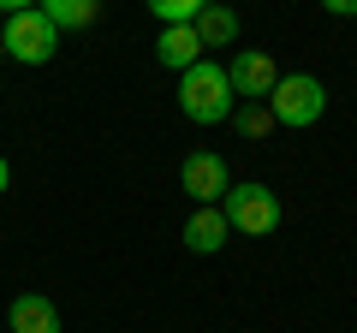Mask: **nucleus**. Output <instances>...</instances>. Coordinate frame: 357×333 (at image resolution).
Returning a JSON list of instances; mask_svg holds the SVG:
<instances>
[{
  "mask_svg": "<svg viewBox=\"0 0 357 333\" xmlns=\"http://www.w3.org/2000/svg\"><path fill=\"white\" fill-rule=\"evenodd\" d=\"M232 107H238V95L227 84V65L197 60L178 72V114L191 125H220V119H232Z\"/></svg>",
  "mask_w": 357,
  "mask_h": 333,
  "instance_id": "f257e3e1",
  "label": "nucleus"
},
{
  "mask_svg": "<svg viewBox=\"0 0 357 333\" xmlns=\"http://www.w3.org/2000/svg\"><path fill=\"white\" fill-rule=\"evenodd\" d=\"M102 13V0H42V18L54 30H89Z\"/></svg>",
  "mask_w": 357,
  "mask_h": 333,
  "instance_id": "9b49d317",
  "label": "nucleus"
},
{
  "mask_svg": "<svg viewBox=\"0 0 357 333\" xmlns=\"http://www.w3.org/2000/svg\"><path fill=\"white\" fill-rule=\"evenodd\" d=\"M6 321H13V333H60V309L42 292H18L13 309H6Z\"/></svg>",
  "mask_w": 357,
  "mask_h": 333,
  "instance_id": "0eeeda50",
  "label": "nucleus"
},
{
  "mask_svg": "<svg viewBox=\"0 0 357 333\" xmlns=\"http://www.w3.org/2000/svg\"><path fill=\"white\" fill-rule=\"evenodd\" d=\"M197 42H203V48H227L232 36H238V13H232V6H215V0H208L203 13H197Z\"/></svg>",
  "mask_w": 357,
  "mask_h": 333,
  "instance_id": "9d476101",
  "label": "nucleus"
},
{
  "mask_svg": "<svg viewBox=\"0 0 357 333\" xmlns=\"http://www.w3.org/2000/svg\"><path fill=\"white\" fill-rule=\"evenodd\" d=\"M30 6H36V0H0V13L13 18V13H30Z\"/></svg>",
  "mask_w": 357,
  "mask_h": 333,
  "instance_id": "2eb2a0df",
  "label": "nucleus"
},
{
  "mask_svg": "<svg viewBox=\"0 0 357 333\" xmlns=\"http://www.w3.org/2000/svg\"><path fill=\"white\" fill-rule=\"evenodd\" d=\"M227 84H232V95H262L268 102V90L280 84V65H274V54L268 48H238L232 54V65H227Z\"/></svg>",
  "mask_w": 357,
  "mask_h": 333,
  "instance_id": "423d86ee",
  "label": "nucleus"
},
{
  "mask_svg": "<svg viewBox=\"0 0 357 333\" xmlns=\"http://www.w3.org/2000/svg\"><path fill=\"white\" fill-rule=\"evenodd\" d=\"M232 119H238L244 137H268V131H274V114H268V107H232Z\"/></svg>",
  "mask_w": 357,
  "mask_h": 333,
  "instance_id": "ddd939ff",
  "label": "nucleus"
},
{
  "mask_svg": "<svg viewBox=\"0 0 357 333\" xmlns=\"http://www.w3.org/2000/svg\"><path fill=\"white\" fill-rule=\"evenodd\" d=\"M6 185H13V166H6V155H0V191H6Z\"/></svg>",
  "mask_w": 357,
  "mask_h": 333,
  "instance_id": "dca6fc26",
  "label": "nucleus"
},
{
  "mask_svg": "<svg viewBox=\"0 0 357 333\" xmlns=\"http://www.w3.org/2000/svg\"><path fill=\"white\" fill-rule=\"evenodd\" d=\"M220 215H227L232 232H244V238H262V232L280 226V196L268 191V185L244 179V185H227V196H220Z\"/></svg>",
  "mask_w": 357,
  "mask_h": 333,
  "instance_id": "f03ea898",
  "label": "nucleus"
},
{
  "mask_svg": "<svg viewBox=\"0 0 357 333\" xmlns=\"http://www.w3.org/2000/svg\"><path fill=\"white\" fill-rule=\"evenodd\" d=\"M227 215H220V208H197L191 220H185V232H178V238H185V250H191V256H215L220 244H227Z\"/></svg>",
  "mask_w": 357,
  "mask_h": 333,
  "instance_id": "6e6552de",
  "label": "nucleus"
},
{
  "mask_svg": "<svg viewBox=\"0 0 357 333\" xmlns=\"http://www.w3.org/2000/svg\"><path fill=\"white\" fill-rule=\"evenodd\" d=\"M321 107H328V90H321V77H310V72H292L286 77L280 72V84L268 90V114H274V125H316L321 119Z\"/></svg>",
  "mask_w": 357,
  "mask_h": 333,
  "instance_id": "7ed1b4c3",
  "label": "nucleus"
},
{
  "mask_svg": "<svg viewBox=\"0 0 357 333\" xmlns=\"http://www.w3.org/2000/svg\"><path fill=\"white\" fill-rule=\"evenodd\" d=\"M178 185H185V196H191L197 208H215L232 179H227V161H220V155L197 149V155H185V166H178Z\"/></svg>",
  "mask_w": 357,
  "mask_h": 333,
  "instance_id": "39448f33",
  "label": "nucleus"
},
{
  "mask_svg": "<svg viewBox=\"0 0 357 333\" xmlns=\"http://www.w3.org/2000/svg\"><path fill=\"white\" fill-rule=\"evenodd\" d=\"M203 6H208V0H149V13L161 18V24H197Z\"/></svg>",
  "mask_w": 357,
  "mask_h": 333,
  "instance_id": "f8f14e48",
  "label": "nucleus"
},
{
  "mask_svg": "<svg viewBox=\"0 0 357 333\" xmlns=\"http://www.w3.org/2000/svg\"><path fill=\"white\" fill-rule=\"evenodd\" d=\"M155 60L173 65V72L197 65V60H203V42H197V30H191V24H167V30H161V42H155Z\"/></svg>",
  "mask_w": 357,
  "mask_h": 333,
  "instance_id": "1a4fd4ad",
  "label": "nucleus"
},
{
  "mask_svg": "<svg viewBox=\"0 0 357 333\" xmlns=\"http://www.w3.org/2000/svg\"><path fill=\"white\" fill-rule=\"evenodd\" d=\"M321 13H333V18H357V0H321Z\"/></svg>",
  "mask_w": 357,
  "mask_h": 333,
  "instance_id": "4468645a",
  "label": "nucleus"
},
{
  "mask_svg": "<svg viewBox=\"0 0 357 333\" xmlns=\"http://www.w3.org/2000/svg\"><path fill=\"white\" fill-rule=\"evenodd\" d=\"M0 48L13 54L18 65H48L54 48H60V30L42 18V6H30V13H13V18H6V30H0Z\"/></svg>",
  "mask_w": 357,
  "mask_h": 333,
  "instance_id": "20e7f679",
  "label": "nucleus"
}]
</instances>
